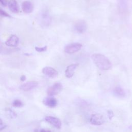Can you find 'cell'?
<instances>
[{"instance_id": "10", "label": "cell", "mask_w": 132, "mask_h": 132, "mask_svg": "<svg viewBox=\"0 0 132 132\" xmlns=\"http://www.w3.org/2000/svg\"><path fill=\"white\" fill-rule=\"evenodd\" d=\"M5 43L9 47H16L19 44V39L16 35H12L6 41Z\"/></svg>"}, {"instance_id": "20", "label": "cell", "mask_w": 132, "mask_h": 132, "mask_svg": "<svg viewBox=\"0 0 132 132\" xmlns=\"http://www.w3.org/2000/svg\"><path fill=\"white\" fill-rule=\"evenodd\" d=\"M8 1L7 0H0V3L4 6H6L8 4Z\"/></svg>"}, {"instance_id": "13", "label": "cell", "mask_w": 132, "mask_h": 132, "mask_svg": "<svg viewBox=\"0 0 132 132\" xmlns=\"http://www.w3.org/2000/svg\"><path fill=\"white\" fill-rule=\"evenodd\" d=\"M78 66V64H71L68 66L65 71V75L67 78L72 77L75 72V70L76 69L77 67Z\"/></svg>"}, {"instance_id": "23", "label": "cell", "mask_w": 132, "mask_h": 132, "mask_svg": "<svg viewBox=\"0 0 132 132\" xmlns=\"http://www.w3.org/2000/svg\"><path fill=\"white\" fill-rule=\"evenodd\" d=\"M7 127V125H0V131L5 129Z\"/></svg>"}, {"instance_id": "5", "label": "cell", "mask_w": 132, "mask_h": 132, "mask_svg": "<svg viewBox=\"0 0 132 132\" xmlns=\"http://www.w3.org/2000/svg\"><path fill=\"white\" fill-rule=\"evenodd\" d=\"M75 31L79 34H83L86 31L88 25L84 20H79L76 22L74 26Z\"/></svg>"}, {"instance_id": "21", "label": "cell", "mask_w": 132, "mask_h": 132, "mask_svg": "<svg viewBox=\"0 0 132 132\" xmlns=\"http://www.w3.org/2000/svg\"><path fill=\"white\" fill-rule=\"evenodd\" d=\"M4 47L3 46L2 44L0 42V53H4Z\"/></svg>"}, {"instance_id": "7", "label": "cell", "mask_w": 132, "mask_h": 132, "mask_svg": "<svg viewBox=\"0 0 132 132\" xmlns=\"http://www.w3.org/2000/svg\"><path fill=\"white\" fill-rule=\"evenodd\" d=\"M42 71L45 75L52 78L56 77L58 75V71L51 67H44L42 69Z\"/></svg>"}, {"instance_id": "4", "label": "cell", "mask_w": 132, "mask_h": 132, "mask_svg": "<svg viewBox=\"0 0 132 132\" xmlns=\"http://www.w3.org/2000/svg\"><path fill=\"white\" fill-rule=\"evenodd\" d=\"M90 122L92 125H101L105 123V119L102 114L100 113H94L90 116Z\"/></svg>"}, {"instance_id": "1", "label": "cell", "mask_w": 132, "mask_h": 132, "mask_svg": "<svg viewBox=\"0 0 132 132\" xmlns=\"http://www.w3.org/2000/svg\"><path fill=\"white\" fill-rule=\"evenodd\" d=\"M91 59L95 65L101 70H108L112 68V63L105 56L100 53L91 55Z\"/></svg>"}, {"instance_id": "19", "label": "cell", "mask_w": 132, "mask_h": 132, "mask_svg": "<svg viewBox=\"0 0 132 132\" xmlns=\"http://www.w3.org/2000/svg\"><path fill=\"white\" fill-rule=\"evenodd\" d=\"M107 116H108V117L109 119L111 120L112 118L114 116V113H113V112L112 111V110H107Z\"/></svg>"}, {"instance_id": "9", "label": "cell", "mask_w": 132, "mask_h": 132, "mask_svg": "<svg viewBox=\"0 0 132 132\" xmlns=\"http://www.w3.org/2000/svg\"><path fill=\"white\" fill-rule=\"evenodd\" d=\"M43 104L50 108H54L57 106L58 104V101L56 98L53 97L52 96L46 97L43 98Z\"/></svg>"}, {"instance_id": "8", "label": "cell", "mask_w": 132, "mask_h": 132, "mask_svg": "<svg viewBox=\"0 0 132 132\" xmlns=\"http://www.w3.org/2000/svg\"><path fill=\"white\" fill-rule=\"evenodd\" d=\"M45 120L56 128L59 129L61 127L62 123L61 120L56 117L52 116H46L45 118Z\"/></svg>"}, {"instance_id": "2", "label": "cell", "mask_w": 132, "mask_h": 132, "mask_svg": "<svg viewBox=\"0 0 132 132\" xmlns=\"http://www.w3.org/2000/svg\"><path fill=\"white\" fill-rule=\"evenodd\" d=\"M63 89L62 85L60 82H56L47 90V94L49 96H53L59 93Z\"/></svg>"}, {"instance_id": "22", "label": "cell", "mask_w": 132, "mask_h": 132, "mask_svg": "<svg viewBox=\"0 0 132 132\" xmlns=\"http://www.w3.org/2000/svg\"><path fill=\"white\" fill-rule=\"evenodd\" d=\"M26 76L24 75H23L21 76V78H20V79L21 81H24L25 80H26Z\"/></svg>"}, {"instance_id": "11", "label": "cell", "mask_w": 132, "mask_h": 132, "mask_svg": "<svg viewBox=\"0 0 132 132\" xmlns=\"http://www.w3.org/2000/svg\"><path fill=\"white\" fill-rule=\"evenodd\" d=\"M9 10L15 13H17L20 11V7L18 2L15 0H10L7 4Z\"/></svg>"}, {"instance_id": "25", "label": "cell", "mask_w": 132, "mask_h": 132, "mask_svg": "<svg viewBox=\"0 0 132 132\" xmlns=\"http://www.w3.org/2000/svg\"><path fill=\"white\" fill-rule=\"evenodd\" d=\"M3 125V122L2 120L0 118V125Z\"/></svg>"}, {"instance_id": "15", "label": "cell", "mask_w": 132, "mask_h": 132, "mask_svg": "<svg viewBox=\"0 0 132 132\" xmlns=\"http://www.w3.org/2000/svg\"><path fill=\"white\" fill-rule=\"evenodd\" d=\"M12 106L14 107H17V108H20L24 106L23 103L20 100L18 99H15L14 100L13 102H12Z\"/></svg>"}, {"instance_id": "14", "label": "cell", "mask_w": 132, "mask_h": 132, "mask_svg": "<svg viewBox=\"0 0 132 132\" xmlns=\"http://www.w3.org/2000/svg\"><path fill=\"white\" fill-rule=\"evenodd\" d=\"M113 94L115 96L119 98H122L125 96L126 93L124 90L120 86L116 87L113 89Z\"/></svg>"}, {"instance_id": "3", "label": "cell", "mask_w": 132, "mask_h": 132, "mask_svg": "<svg viewBox=\"0 0 132 132\" xmlns=\"http://www.w3.org/2000/svg\"><path fill=\"white\" fill-rule=\"evenodd\" d=\"M82 44L74 42L71 43L67 45L64 47V51L68 54H73L79 51L82 47Z\"/></svg>"}, {"instance_id": "18", "label": "cell", "mask_w": 132, "mask_h": 132, "mask_svg": "<svg viewBox=\"0 0 132 132\" xmlns=\"http://www.w3.org/2000/svg\"><path fill=\"white\" fill-rule=\"evenodd\" d=\"M7 111H8L9 112V116L11 117V118H15L16 117L17 114L13 110H12L11 109L7 108Z\"/></svg>"}, {"instance_id": "24", "label": "cell", "mask_w": 132, "mask_h": 132, "mask_svg": "<svg viewBox=\"0 0 132 132\" xmlns=\"http://www.w3.org/2000/svg\"><path fill=\"white\" fill-rule=\"evenodd\" d=\"M40 132H51L50 130H46L45 129H41L40 131Z\"/></svg>"}, {"instance_id": "12", "label": "cell", "mask_w": 132, "mask_h": 132, "mask_svg": "<svg viewBox=\"0 0 132 132\" xmlns=\"http://www.w3.org/2000/svg\"><path fill=\"white\" fill-rule=\"evenodd\" d=\"M22 9L25 13H30L33 11L34 6L30 2L25 1L22 4Z\"/></svg>"}, {"instance_id": "6", "label": "cell", "mask_w": 132, "mask_h": 132, "mask_svg": "<svg viewBox=\"0 0 132 132\" xmlns=\"http://www.w3.org/2000/svg\"><path fill=\"white\" fill-rule=\"evenodd\" d=\"M38 82L36 81H29L21 85L19 88L23 91L27 92L36 88L38 86Z\"/></svg>"}, {"instance_id": "17", "label": "cell", "mask_w": 132, "mask_h": 132, "mask_svg": "<svg viewBox=\"0 0 132 132\" xmlns=\"http://www.w3.org/2000/svg\"><path fill=\"white\" fill-rule=\"evenodd\" d=\"M47 50V46L45 45L43 47H38L36 46L35 47V50L38 52H43L46 51Z\"/></svg>"}, {"instance_id": "16", "label": "cell", "mask_w": 132, "mask_h": 132, "mask_svg": "<svg viewBox=\"0 0 132 132\" xmlns=\"http://www.w3.org/2000/svg\"><path fill=\"white\" fill-rule=\"evenodd\" d=\"M0 16L2 17H6V18H11V16L6 11L3 10L2 8H0Z\"/></svg>"}]
</instances>
